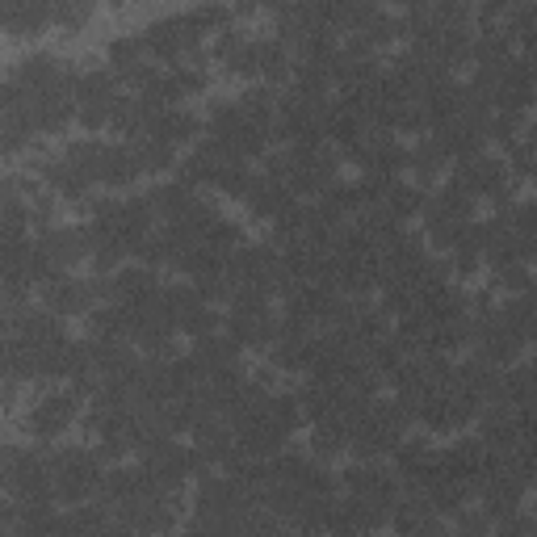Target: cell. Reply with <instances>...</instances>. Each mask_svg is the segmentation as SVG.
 <instances>
[{
    "mask_svg": "<svg viewBox=\"0 0 537 537\" xmlns=\"http://www.w3.org/2000/svg\"><path fill=\"white\" fill-rule=\"evenodd\" d=\"M47 303H51V311H80L93 303V286L72 282V277H55L47 286Z\"/></svg>",
    "mask_w": 537,
    "mask_h": 537,
    "instance_id": "277c9868",
    "label": "cell"
},
{
    "mask_svg": "<svg viewBox=\"0 0 537 537\" xmlns=\"http://www.w3.org/2000/svg\"><path fill=\"white\" fill-rule=\"evenodd\" d=\"M55 491L59 496H68V500H84L89 491L101 487V475H97V462L93 454H84V449H72V454H63L55 462Z\"/></svg>",
    "mask_w": 537,
    "mask_h": 537,
    "instance_id": "6da1fadb",
    "label": "cell"
},
{
    "mask_svg": "<svg viewBox=\"0 0 537 537\" xmlns=\"http://www.w3.org/2000/svg\"><path fill=\"white\" fill-rule=\"evenodd\" d=\"M72 412H76V403L68 399V395H51V399H42L38 407H34V433H42V437H55V433H63L68 428V420H72Z\"/></svg>",
    "mask_w": 537,
    "mask_h": 537,
    "instance_id": "3957f363",
    "label": "cell"
},
{
    "mask_svg": "<svg viewBox=\"0 0 537 537\" xmlns=\"http://www.w3.org/2000/svg\"><path fill=\"white\" fill-rule=\"evenodd\" d=\"M0 21H9L13 30H34L47 21V9L42 5H9V9H0Z\"/></svg>",
    "mask_w": 537,
    "mask_h": 537,
    "instance_id": "8992f818",
    "label": "cell"
},
{
    "mask_svg": "<svg viewBox=\"0 0 537 537\" xmlns=\"http://www.w3.org/2000/svg\"><path fill=\"white\" fill-rule=\"evenodd\" d=\"M357 537H374V533H357Z\"/></svg>",
    "mask_w": 537,
    "mask_h": 537,
    "instance_id": "52a82bcc",
    "label": "cell"
},
{
    "mask_svg": "<svg viewBox=\"0 0 537 537\" xmlns=\"http://www.w3.org/2000/svg\"><path fill=\"white\" fill-rule=\"evenodd\" d=\"M248 198H252V210L256 214H282L290 202H286V189L277 181H256L248 185Z\"/></svg>",
    "mask_w": 537,
    "mask_h": 537,
    "instance_id": "5b68a950",
    "label": "cell"
},
{
    "mask_svg": "<svg viewBox=\"0 0 537 537\" xmlns=\"http://www.w3.org/2000/svg\"><path fill=\"white\" fill-rule=\"evenodd\" d=\"M193 38H198V26H193V17H160L147 26V47L160 51V55H181L185 47H193Z\"/></svg>",
    "mask_w": 537,
    "mask_h": 537,
    "instance_id": "7a4b0ae2",
    "label": "cell"
}]
</instances>
